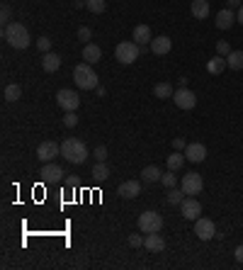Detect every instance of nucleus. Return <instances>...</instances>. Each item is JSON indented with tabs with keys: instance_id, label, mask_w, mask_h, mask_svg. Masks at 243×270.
I'll return each instance as SVG.
<instances>
[{
	"instance_id": "37998d69",
	"label": "nucleus",
	"mask_w": 243,
	"mask_h": 270,
	"mask_svg": "<svg viewBox=\"0 0 243 270\" xmlns=\"http://www.w3.org/2000/svg\"><path fill=\"white\" fill-rule=\"evenodd\" d=\"M236 20H238V22H241V25H243V5H241V8H238V10H236Z\"/></svg>"
},
{
	"instance_id": "f03ea898",
	"label": "nucleus",
	"mask_w": 243,
	"mask_h": 270,
	"mask_svg": "<svg viewBox=\"0 0 243 270\" xmlns=\"http://www.w3.org/2000/svg\"><path fill=\"white\" fill-rule=\"evenodd\" d=\"M61 156H64L68 163H76V166H81V163H85L88 161V156H90V151H88V146L81 142V139H66L64 144H61Z\"/></svg>"
},
{
	"instance_id": "1a4fd4ad",
	"label": "nucleus",
	"mask_w": 243,
	"mask_h": 270,
	"mask_svg": "<svg viewBox=\"0 0 243 270\" xmlns=\"http://www.w3.org/2000/svg\"><path fill=\"white\" fill-rule=\"evenodd\" d=\"M173 102L178 105L180 110H192L194 105H197V95H194L190 88H178L175 95H173Z\"/></svg>"
},
{
	"instance_id": "6ab92c4d",
	"label": "nucleus",
	"mask_w": 243,
	"mask_h": 270,
	"mask_svg": "<svg viewBox=\"0 0 243 270\" xmlns=\"http://www.w3.org/2000/svg\"><path fill=\"white\" fill-rule=\"evenodd\" d=\"M42 68H44L47 73H56V71L61 68V56L54 54V51H47V54L42 56Z\"/></svg>"
},
{
	"instance_id": "e433bc0d",
	"label": "nucleus",
	"mask_w": 243,
	"mask_h": 270,
	"mask_svg": "<svg viewBox=\"0 0 243 270\" xmlns=\"http://www.w3.org/2000/svg\"><path fill=\"white\" fill-rule=\"evenodd\" d=\"M129 246H131V248H139V246H144V238L139 236V234H131V236H129Z\"/></svg>"
},
{
	"instance_id": "f8f14e48",
	"label": "nucleus",
	"mask_w": 243,
	"mask_h": 270,
	"mask_svg": "<svg viewBox=\"0 0 243 270\" xmlns=\"http://www.w3.org/2000/svg\"><path fill=\"white\" fill-rule=\"evenodd\" d=\"M180 214H182L185 219L194 222V219H199V214H202V205H199L194 197H185L182 205H180Z\"/></svg>"
},
{
	"instance_id": "2f4dec72",
	"label": "nucleus",
	"mask_w": 243,
	"mask_h": 270,
	"mask_svg": "<svg viewBox=\"0 0 243 270\" xmlns=\"http://www.w3.org/2000/svg\"><path fill=\"white\" fill-rule=\"evenodd\" d=\"M64 124L68 129H73L76 124H78V117H76V112H66V114H64Z\"/></svg>"
},
{
	"instance_id": "9b49d317",
	"label": "nucleus",
	"mask_w": 243,
	"mask_h": 270,
	"mask_svg": "<svg viewBox=\"0 0 243 270\" xmlns=\"http://www.w3.org/2000/svg\"><path fill=\"white\" fill-rule=\"evenodd\" d=\"M59 154H61V146H59L56 142H42L39 146H37V159L42 161V163L54 161Z\"/></svg>"
},
{
	"instance_id": "20e7f679",
	"label": "nucleus",
	"mask_w": 243,
	"mask_h": 270,
	"mask_svg": "<svg viewBox=\"0 0 243 270\" xmlns=\"http://www.w3.org/2000/svg\"><path fill=\"white\" fill-rule=\"evenodd\" d=\"M139 54H141V47H139L134 39H131V42H119L117 49H114V59L124 66L134 64V61L139 59Z\"/></svg>"
},
{
	"instance_id": "0eeeda50",
	"label": "nucleus",
	"mask_w": 243,
	"mask_h": 270,
	"mask_svg": "<svg viewBox=\"0 0 243 270\" xmlns=\"http://www.w3.org/2000/svg\"><path fill=\"white\" fill-rule=\"evenodd\" d=\"M180 188H182V192L185 195H199V192L204 190V178L199 173H187L182 175V180H180Z\"/></svg>"
},
{
	"instance_id": "79ce46f5",
	"label": "nucleus",
	"mask_w": 243,
	"mask_h": 270,
	"mask_svg": "<svg viewBox=\"0 0 243 270\" xmlns=\"http://www.w3.org/2000/svg\"><path fill=\"white\" fill-rule=\"evenodd\" d=\"M95 93H97V95H100V97H105V95H107V90H105L102 85H97V88H95Z\"/></svg>"
},
{
	"instance_id": "c85d7f7f",
	"label": "nucleus",
	"mask_w": 243,
	"mask_h": 270,
	"mask_svg": "<svg viewBox=\"0 0 243 270\" xmlns=\"http://www.w3.org/2000/svg\"><path fill=\"white\" fill-rule=\"evenodd\" d=\"M182 200H185V192L182 188H170L168 190V205H182Z\"/></svg>"
},
{
	"instance_id": "bb28decb",
	"label": "nucleus",
	"mask_w": 243,
	"mask_h": 270,
	"mask_svg": "<svg viewBox=\"0 0 243 270\" xmlns=\"http://www.w3.org/2000/svg\"><path fill=\"white\" fill-rule=\"evenodd\" d=\"M3 97H5L8 102H17V100L22 97V88H20L17 83H10V85H5V90H3Z\"/></svg>"
},
{
	"instance_id": "4468645a",
	"label": "nucleus",
	"mask_w": 243,
	"mask_h": 270,
	"mask_svg": "<svg viewBox=\"0 0 243 270\" xmlns=\"http://www.w3.org/2000/svg\"><path fill=\"white\" fill-rule=\"evenodd\" d=\"M185 159L192 161V163H202V161L207 159V146L199 142H192L185 146Z\"/></svg>"
},
{
	"instance_id": "b1692460",
	"label": "nucleus",
	"mask_w": 243,
	"mask_h": 270,
	"mask_svg": "<svg viewBox=\"0 0 243 270\" xmlns=\"http://www.w3.org/2000/svg\"><path fill=\"white\" fill-rule=\"evenodd\" d=\"M93 178H95L97 183H105L107 178H110V166L105 163V161H97V166H93Z\"/></svg>"
},
{
	"instance_id": "7ed1b4c3",
	"label": "nucleus",
	"mask_w": 243,
	"mask_h": 270,
	"mask_svg": "<svg viewBox=\"0 0 243 270\" xmlns=\"http://www.w3.org/2000/svg\"><path fill=\"white\" fill-rule=\"evenodd\" d=\"M73 80H76V85L81 88V90H95L97 85H100V80H97V73L93 71V64H78L73 68Z\"/></svg>"
},
{
	"instance_id": "412c9836",
	"label": "nucleus",
	"mask_w": 243,
	"mask_h": 270,
	"mask_svg": "<svg viewBox=\"0 0 243 270\" xmlns=\"http://www.w3.org/2000/svg\"><path fill=\"white\" fill-rule=\"evenodd\" d=\"M190 13H192V17H197V20H207V17H209V0H192Z\"/></svg>"
},
{
	"instance_id": "58836bf2",
	"label": "nucleus",
	"mask_w": 243,
	"mask_h": 270,
	"mask_svg": "<svg viewBox=\"0 0 243 270\" xmlns=\"http://www.w3.org/2000/svg\"><path fill=\"white\" fill-rule=\"evenodd\" d=\"M173 146H175V151H185V139H180V137H175V142H173Z\"/></svg>"
},
{
	"instance_id": "39448f33",
	"label": "nucleus",
	"mask_w": 243,
	"mask_h": 270,
	"mask_svg": "<svg viewBox=\"0 0 243 270\" xmlns=\"http://www.w3.org/2000/svg\"><path fill=\"white\" fill-rule=\"evenodd\" d=\"M163 229V217L158 212H144L141 217H139V231L141 234H156V231H161Z\"/></svg>"
},
{
	"instance_id": "f704fd0d",
	"label": "nucleus",
	"mask_w": 243,
	"mask_h": 270,
	"mask_svg": "<svg viewBox=\"0 0 243 270\" xmlns=\"http://www.w3.org/2000/svg\"><path fill=\"white\" fill-rule=\"evenodd\" d=\"M216 54H219V56H228V54H231L228 42H216Z\"/></svg>"
},
{
	"instance_id": "c9c22d12",
	"label": "nucleus",
	"mask_w": 243,
	"mask_h": 270,
	"mask_svg": "<svg viewBox=\"0 0 243 270\" xmlns=\"http://www.w3.org/2000/svg\"><path fill=\"white\" fill-rule=\"evenodd\" d=\"M90 37H93V32L88 27H78V39L81 42H90Z\"/></svg>"
},
{
	"instance_id": "6e6552de",
	"label": "nucleus",
	"mask_w": 243,
	"mask_h": 270,
	"mask_svg": "<svg viewBox=\"0 0 243 270\" xmlns=\"http://www.w3.org/2000/svg\"><path fill=\"white\" fill-rule=\"evenodd\" d=\"M194 234H197V238H199V241H209V238L216 236V226H214V222H211V219H207V217H199V219H194Z\"/></svg>"
},
{
	"instance_id": "aec40b11",
	"label": "nucleus",
	"mask_w": 243,
	"mask_h": 270,
	"mask_svg": "<svg viewBox=\"0 0 243 270\" xmlns=\"http://www.w3.org/2000/svg\"><path fill=\"white\" fill-rule=\"evenodd\" d=\"M83 59H85V64H93V66H95L97 61L102 59V49L97 47V44H90V42H88V44L83 47Z\"/></svg>"
},
{
	"instance_id": "72a5a7b5",
	"label": "nucleus",
	"mask_w": 243,
	"mask_h": 270,
	"mask_svg": "<svg viewBox=\"0 0 243 270\" xmlns=\"http://www.w3.org/2000/svg\"><path fill=\"white\" fill-rule=\"evenodd\" d=\"M93 156H95V161H107V149L100 144V146H95V149H93Z\"/></svg>"
},
{
	"instance_id": "9d476101",
	"label": "nucleus",
	"mask_w": 243,
	"mask_h": 270,
	"mask_svg": "<svg viewBox=\"0 0 243 270\" xmlns=\"http://www.w3.org/2000/svg\"><path fill=\"white\" fill-rule=\"evenodd\" d=\"M39 175H42V180H44V183H59L66 173H64V168H61L59 163L49 161V163H44V166L39 168Z\"/></svg>"
},
{
	"instance_id": "4be33fe9",
	"label": "nucleus",
	"mask_w": 243,
	"mask_h": 270,
	"mask_svg": "<svg viewBox=\"0 0 243 270\" xmlns=\"http://www.w3.org/2000/svg\"><path fill=\"white\" fill-rule=\"evenodd\" d=\"M226 56H214V59H209L207 61V73H211V76H221L224 71H226Z\"/></svg>"
},
{
	"instance_id": "423d86ee",
	"label": "nucleus",
	"mask_w": 243,
	"mask_h": 270,
	"mask_svg": "<svg viewBox=\"0 0 243 270\" xmlns=\"http://www.w3.org/2000/svg\"><path fill=\"white\" fill-rule=\"evenodd\" d=\"M56 105H59L64 112H76L78 107H81V97H78V93L64 88V90L56 93Z\"/></svg>"
},
{
	"instance_id": "c756f323",
	"label": "nucleus",
	"mask_w": 243,
	"mask_h": 270,
	"mask_svg": "<svg viewBox=\"0 0 243 270\" xmlns=\"http://www.w3.org/2000/svg\"><path fill=\"white\" fill-rule=\"evenodd\" d=\"M85 8H88L90 13L100 15V13H105V10H107V0H85Z\"/></svg>"
},
{
	"instance_id": "393cba45",
	"label": "nucleus",
	"mask_w": 243,
	"mask_h": 270,
	"mask_svg": "<svg viewBox=\"0 0 243 270\" xmlns=\"http://www.w3.org/2000/svg\"><path fill=\"white\" fill-rule=\"evenodd\" d=\"M185 151H173L170 156H168V171H180L182 166H185Z\"/></svg>"
},
{
	"instance_id": "7c9ffc66",
	"label": "nucleus",
	"mask_w": 243,
	"mask_h": 270,
	"mask_svg": "<svg viewBox=\"0 0 243 270\" xmlns=\"http://www.w3.org/2000/svg\"><path fill=\"white\" fill-rule=\"evenodd\" d=\"M173 173H175V171H168V173H163V178H161V183L165 185V188H168V190L178 185V178H175Z\"/></svg>"
},
{
	"instance_id": "473e14b6",
	"label": "nucleus",
	"mask_w": 243,
	"mask_h": 270,
	"mask_svg": "<svg viewBox=\"0 0 243 270\" xmlns=\"http://www.w3.org/2000/svg\"><path fill=\"white\" fill-rule=\"evenodd\" d=\"M37 49H39L42 54H47L49 49H51V39H49V37H39V39H37Z\"/></svg>"
},
{
	"instance_id": "dca6fc26",
	"label": "nucleus",
	"mask_w": 243,
	"mask_h": 270,
	"mask_svg": "<svg viewBox=\"0 0 243 270\" xmlns=\"http://www.w3.org/2000/svg\"><path fill=\"white\" fill-rule=\"evenodd\" d=\"M214 22H216V27H219V30H231L238 20H236V13H233L231 8H224V10H219V13H216V20H214Z\"/></svg>"
},
{
	"instance_id": "ea45409f",
	"label": "nucleus",
	"mask_w": 243,
	"mask_h": 270,
	"mask_svg": "<svg viewBox=\"0 0 243 270\" xmlns=\"http://www.w3.org/2000/svg\"><path fill=\"white\" fill-rule=\"evenodd\" d=\"M233 255H236V260H238V263H243V243H241V246H236Z\"/></svg>"
},
{
	"instance_id": "cd10ccee",
	"label": "nucleus",
	"mask_w": 243,
	"mask_h": 270,
	"mask_svg": "<svg viewBox=\"0 0 243 270\" xmlns=\"http://www.w3.org/2000/svg\"><path fill=\"white\" fill-rule=\"evenodd\" d=\"M226 64L231 71H243V51H231L226 56Z\"/></svg>"
},
{
	"instance_id": "f257e3e1",
	"label": "nucleus",
	"mask_w": 243,
	"mask_h": 270,
	"mask_svg": "<svg viewBox=\"0 0 243 270\" xmlns=\"http://www.w3.org/2000/svg\"><path fill=\"white\" fill-rule=\"evenodd\" d=\"M3 39H5L13 49H27L30 47V42H32V37H30V32H27V27H25V25H20V22H10V25H5V27H3Z\"/></svg>"
},
{
	"instance_id": "f3484780",
	"label": "nucleus",
	"mask_w": 243,
	"mask_h": 270,
	"mask_svg": "<svg viewBox=\"0 0 243 270\" xmlns=\"http://www.w3.org/2000/svg\"><path fill=\"white\" fill-rule=\"evenodd\" d=\"M144 248L148 253H161V251H165V238H163L158 231H156V234H146Z\"/></svg>"
},
{
	"instance_id": "2eb2a0df",
	"label": "nucleus",
	"mask_w": 243,
	"mask_h": 270,
	"mask_svg": "<svg viewBox=\"0 0 243 270\" xmlns=\"http://www.w3.org/2000/svg\"><path fill=\"white\" fill-rule=\"evenodd\" d=\"M139 192H141V183H139V180H124V183L117 188V195H119V197H124V200H134V197H139Z\"/></svg>"
},
{
	"instance_id": "a211bd4d",
	"label": "nucleus",
	"mask_w": 243,
	"mask_h": 270,
	"mask_svg": "<svg viewBox=\"0 0 243 270\" xmlns=\"http://www.w3.org/2000/svg\"><path fill=\"white\" fill-rule=\"evenodd\" d=\"M131 39L139 44V47H146V44H151V27L148 25H136L134 27V34H131Z\"/></svg>"
},
{
	"instance_id": "4c0bfd02",
	"label": "nucleus",
	"mask_w": 243,
	"mask_h": 270,
	"mask_svg": "<svg viewBox=\"0 0 243 270\" xmlns=\"http://www.w3.org/2000/svg\"><path fill=\"white\" fill-rule=\"evenodd\" d=\"M10 15H13V13H10V5H3V8H0V20H3L5 25H10V22H8Z\"/></svg>"
},
{
	"instance_id": "c03bdc74",
	"label": "nucleus",
	"mask_w": 243,
	"mask_h": 270,
	"mask_svg": "<svg viewBox=\"0 0 243 270\" xmlns=\"http://www.w3.org/2000/svg\"><path fill=\"white\" fill-rule=\"evenodd\" d=\"M73 8L78 10V8H85V0H73Z\"/></svg>"
},
{
	"instance_id": "a878e982",
	"label": "nucleus",
	"mask_w": 243,
	"mask_h": 270,
	"mask_svg": "<svg viewBox=\"0 0 243 270\" xmlns=\"http://www.w3.org/2000/svg\"><path fill=\"white\" fill-rule=\"evenodd\" d=\"M153 95L158 97V100H168V97L175 95V90H173V85H170V83H156Z\"/></svg>"
},
{
	"instance_id": "ddd939ff",
	"label": "nucleus",
	"mask_w": 243,
	"mask_h": 270,
	"mask_svg": "<svg viewBox=\"0 0 243 270\" xmlns=\"http://www.w3.org/2000/svg\"><path fill=\"white\" fill-rule=\"evenodd\" d=\"M148 47H151V54H156V56H165V54H170V49H173V39H170V37H165V34H161V37H153Z\"/></svg>"
},
{
	"instance_id": "a19ab883",
	"label": "nucleus",
	"mask_w": 243,
	"mask_h": 270,
	"mask_svg": "<svg viewBox=\"0 0 243 270\" xmlns=\"http://www.w3.org/2000/svg\"><path fill=\"white\" fill-rule=\"evenodd\" d=\"M243 3L241 0H228V8H231V10H233V8H236V10H238V8H241Z\"/></svg>"
},
{
	"instance_id": "5701e85b",
	"label": "nucleus",
	"mask_w": 243,
	"mask_h": 270,
	"mask_svg": "<svg viewBox=\"0 0 243 270\" xmlns=\"http://www.w3.org/2000/svg\"><path fill=\"white\" fill-rule=\"evenodd\" d=\"M141 178L151 185V183H161L163 173H161V168H158V166H146L144 171H141Z\"/></svg>"
}]
</instances>
